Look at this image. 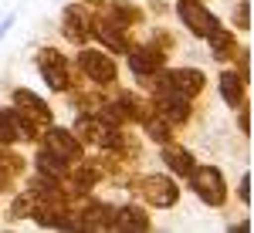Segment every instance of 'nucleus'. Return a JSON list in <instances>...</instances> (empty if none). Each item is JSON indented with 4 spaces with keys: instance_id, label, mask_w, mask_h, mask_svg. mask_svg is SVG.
Returning <instances> with one entry per match:
<instances>
[{
    "instance_id": "dca6fc26",
    "label": "nucleus",
    "mask_w": 254,
    "mask_h": 233,
    "mask_svg": "<svg viewBox=\"0 0 254 233\" xmlns=\"http://www.w3.org/2000/svg\"><path fill=\"white\" fill-rule=\"evenodd\" d=\"M41 145H48L51 152H58L61 159H78L85 152V145L78 142V136L68 129V125H61V122H51L48 129H44V136H41Z\"/></svg>"
},
{
    "instance_id": "9b49d317",
    "label": "nucleus",
    "mask_w": 254,
    "mask_h": 233,
    "mask_svg": "<svg viewBox=\"0 0 254 233\" xmlns=\"http://www.w3.org/2000/svg\"><path fill=\"white\" fill-rule=\"evenodd\" d=\"M153 230H156L153 210L142 199L129 196V199H122L116 206V227H112V233H153Z\"/></svg>"
},
{
    "instance_id": "a211bd4d",
    "label": "nucleus",
    "mask_w": 254,
    "mask_h": 233,
    "mask_svg": "<svg viewBox=\"0 0 254 233\" xmlns=\"http://www.w3.org/2000/svg\"><path fill=\"white\" fill-rule=\"evenodd\" d=\"M203 44H207V58L214 61V64H231V58L241 47V34H234L227 24H220L217 31H210L203 38Z\"/></svg>"
},
{
    "instance_id": "c85d7f7f",
    "label": "nucleus",
    "mask_w": 254,
    "mask_h": 233,
    "mask_svg": "<svg viewBox=\"0 0 254 233\" xmlns=\"http://www.w3.org/2000/svg\"><path fill=\"white\" fill-rule=\"evenodd\" d=\"M227 230H231V233H251V216H244V220H234V223H227Z\"/></svg>"
},
{
    "instance_id": "6e6552de",
    "label": "nucleus",
    "mask_w": 254,
    "mask_h": 233,
    "mask_svg": "<svg viewBox=\"0 0 254 233\" xmlns=\"http://www.w3.org/2000/svg\"><path fill=\"white\" fill-rule=\"evenodd\" d=\"M156 81L170 85L173 92L193 98V101H200V98L207 95V88H210V75H207L200 64H166L156 75Z\"/></svg>"
},
{
    "instance_id": "1a4fd4ad",
    "label": "nucleus",
    "mask_w": 254,
    "mask_h": 233,
    "mask_svg": "<svg viewBox=\"0 0 254 233\" xmlns=\"http://www.w3.org/2000/svg\"><path fill=\"white\" fill-rule=\"evenodd\" d=\"M64 183L75 186L81 193H98L105 189V159L92 149H85L78 159L68 162V173H64Z\"/></svg>"
},
{
    "instance_id": "c756f323",
    "label": "nucleus",
    "mask_w": 254,
    "mask_h": 233,
    "mask_svg": "<svg viewBox=\"0 0 254 233\" xmlns=\"http://www.w3.org/2000/svg\"><path fill=\"white\" fill-rule=\"evenodd\" d=\"M81 7H88V10H92V14H95L98 7H102V3H105V0H78Z\"/></svg>"
},
{
    "instance_id": "6ab92c4d",
    "label": "nucleus",
    "mask_w": 254,
    "mask_h": 233,
    "mask_svg": "<svg viewBox=\"0 0 254 233\" xmlns=\"http://www.w3.org/2000/svg\"><path fill=\"white\" fill-rule=\"evenodd\" d=\"M31 216H34V196L27 193L24 186H17L14 193L7 196L3 223H7V227H20V223H31Z\"/></svg>"
},
{
    "instance_id": "cd10ccee",
    "label": "nucleus",
    "mask_w": 254,
    "mask_h": 233,
    "mask_svg": "<svg viewBox=\"0 0 254 233\" xmlns=\"http://www.w3.org/2000/svg\"><path fill=\"white\" fill-rule=\"evenodd\" d=\"M142 7H146L149 20H166L170 14H173V3H170V0H146Z\"/></svg>"
},
{
    "instance_id": "aec40b11",
    "label": "nucleus",
    "mask_w": 254,
    "mask_h": 233,
    "mask_svg": "<svg viewBox=\"0 0 254 233\" xmlns=\"http://www.w3.org/2000/svg\"><path fill=\"white\" fill-rule=\"evenodd\" d=\"M139 132H142V139L146 142H153V145H163V142H173L176 136H180V129H176L173 122L166 115H159V112H153V115H146L142 122L136 125Z\"/></svg>"
},
{
    "instance_id": "4468645a",
    "label": "nucleus",
    "mask_w": 254,
    "mask_h": 233,
    "mask_svg": "<svg viewBox=\"0 0 254 233\" xmlns=\"http://www.w3.org/2000/svg\"><path fill=\"white\" fill-rule=\"evenodd\" d=\"M220 71L214 75V88H217V98H220V105L224 108H231L234 112L237 105H244L248 101V92H251V85L244 81V78L237 75L231 64H217Z\"/></svg>"
},
{
    "instance_id": "20e7f679",
    "label": "nucleus",
    "mask_w": 254,
    "mask_h": 233,
    "mask_svg": "<svg viewBox=\"0 0 254 233\" xmlns=\"http://www.w3.org/2000/svg\"><path fill=\"white\" fill-rule=\"evenodd\" d=\"M187 189L207 210H224L231 203V183H227V173L217 162H196L193 173L187 176Z\"/></svg>"
},
{
    "instance_id": "9d476101",
    "label": "nucleus",
    "mask_w": 254,
    "mask_h": 233,
    "mask_svg": "<svg viewBox=\"0 0 254 233\" xmlns=\"http://www.w3.org/2000/svg\"><path fill=\"white\" fill-rule=\"evenodd\" d=\"M58 34L64 44L81 47V44H92V10L81 7L78 0H68L58 14Z\"/></svg>"
},
{
    "instance_id": "f8f14e48",
    "label": "nucleus",
    "mask_w": 254,
    "mask_h": 233,
    "mask_svg": "<svg viewBox=\"0 0 254 233\" xmlns=\"http://www.w3.org/2000/svg\"><path fill=\"white\" fill-rule=\"evenodd\" d=\"M7 105H14L17 112H24L27 118H34L38 125H51V122H58V112H55V105L48 101L44 95H38V92H31L27 85H17V88H10V101Z\"/></svg>"
},
{
    "instance_id": "0eeeda50",
    "label": "nucleus",
    "mask_w": 254,
    "mask_h": 233,
    "mask_svg": "<svg viewBox=\"0 0 254 233\" xmlns=\"http://www.w3.org/2000/svg\"><path fill=\"white\" fill-rule=\"evenodd\" d=\"M98 20H105L109 27H116V31H126V34H136L149 24V14H146V7L139 3V0H105L102 7L95 10Z\"/></svg>"
},
{
    "instance_id": "5701e85b",
    "label": "nucleus",
    "mask_w": 254,
    "mask_h": 233,
    "mask_svg": "<svg viewBox=\"0 0 254 233\" xmlns=\"http://www.w3.org/2000/svg\"><path fill=\"white\" fill-rule=\"evenodd\" d=\"M7 108H10V125L17 132V142L20 145H38L41 136H44V125H38L34 118H27L24 112H17L14 105H7Z\"/></svg>"
},
{
    "instance_id": "ddd939ff",
    "label": "nucleus",
    "mask_w": 254,
    "mask_h": 233,
    "mask_svg": "<svg viewBox=\"0 0 254 233\" xmlns=\"http://www.w3.org/2000/svg\"><path fill=\"white\" fill-rule=\"evenodd\" d=\"M116 199L92 193L85 210H81V233H112L116 227Z\"/></svg>"
},
{
    "instance_id": "b1692460",
    "label": "nucleus",
    "mask_w": 254,
    "mask_h": 233,
    "mask_svg": "<svg viewBox=\"0 0 254 233\" xmlns=\"http://www.w3.org/2000/svg\"><path fill=\"white\" fill-rule=\"evenodd\" d=\"M251 20H254L251 0H234V3H231V14H227L231 31H234V34H251Z\"/></svg>"
},
{
    "instance_id": "f3484780",
    "label": "nucleus",
    "mask_w": 254,
    "mask_h": 233,
    "mask_svg": "<svg viewBox=\"0 0 254 233\" xmlns=\"http://www.w3.org/2000/svg\"><path fill=\"white\" fill-rule=\"evenodd\" d=\"M132 41H136V34L116 31V27H109L105 20H98L95 14H92V44H98L102 51H109V54L122 58V54H126V51L132 47Z\"/></svg>"
},
{
    "instance_id": "a878e982",
    "label": "nucleus",
    "mask_w": 254,
    "mask_h": 233,
    "mask_svg": "<svg viewBox=\"0 0 254 233\" xmlns=\"http://www.w3.org/2000/svg\"><path fill=\"white\" fill-rule=\"evenodd\" d=\"M234 125H237V136L251 142V101H244V105L234 108Z\"/></svg>"
},
{
    "instance_id": "2eb2a0df",
    "label": "nucleus",
    "mask_w": 254,
    "mask_h": 233,
    "mask_svg": "<svg viewBox=\"0 0 254 233\" xmlns=\"http://www.w3.org/2000/svg\"><path fill=\"white\" fill-rule=\"evenodd\" d=\"M156 149H159V155H156L159 166H163L170 176H176V179H187V176L193 173V166L200 162V159L193 155V149H190V145H183L180 139L163 142V145H156Z\"/></svg>"
},
{
    "instance_id": "412c9836",
    "label": "nucleus",
    "mask_w": 254,
    "mask_h": 233,
    "mask_svg": "<svg viewBox=\"0 0 254 233\" xmlns=\"http://www.w3.org/2000/svg\"><path fill=\"white\" fill-rule=\"evenodd\" d=\"M31 169H38V173L51 176V179H64L68 173V159H61L58 152H51L48 145H31Z\"/></svg>"
},
{
    "instance_id": "7ed1b4c3",
    "label": "nucleus",
    "mask_w": 254,
    "mask_h": 233,
    "mask_svg": "<svg viewBox=\"0 0 254 233\" xmlns=\"http://www.w3.org/2000/svg\"><path fill=\"white\" fill-rule=\"evenodd\" d=\"M31 61H34L41 81H44V88H48L51 95H64V92L78 81L71 58H68L64 51H58V44H41V47H34Z\"/></svg>"
},
{
    "instance_id": "f257e3e1",
    "label": "nucleus",
    "mask_w": 254,
    "mask_h": 233,
    "mask_svg": "<svg viewBox=\"0 0 254 233\" xmlns=\"http://www.w3.org/2000/svg\"><path fill=\"white\" fill-rule=\"evenodd\" d=\"M129 196L142 199L149 210H176L180 199H183V186L166 169H139Z\"/></svg>"
},
{
    "instance_id": "4be33fe9",
    "label": "nucleus",
    "mask_w": 254,
    "mask_h": 233,
    "mask_svg": "<svg viewBox=\"0 0 254 233\" xmlns=\"http://www.w3.org/2000/svg\"><path fill=\"white\" fill-rule=\"evenodd\" d=\"M142 31H146V38H142V41H146V44H153L156 51H163L166 58H173L176 51H180V38H176L170 27H163V24H153V20H149Z\"/></svg>"
},
{
    "instance_id": "bb28decb",
    "label": "nucleus",
    "mask_w": 254,
    "mask_h": 233,
    "mask_svg": "<svg viewBox=\"0 0 254 233\" xmlns=\"http://www.w3.org/2000/svg\"><path fill=\"white\" fill-rule=\"evenodd\" d=\"M0 145H20L17 132H14V125H10V108H7V105H0Z\"/></svg>"
},
{
    "instance_id": "f03ea898",
    "label": "nucleus",
    "mask_w": 254,
    "mask_h": 233,
    "mask_svg": "<svg viewBox=\"0 0 254 233\" xmlns=\"http://www.w3.org/2000/svg\"><path fill=\"white\" fill-rule=\"evenodd\" d=\"M75 75L85 81V85H92V88H116L119 85V58L116 54H109V51H102L98 44H81L75 47Z\"/></svg>"
},
{
    "instance_id": "423d86ee",
    "label": "nucleus",
    "mask_w": 254,
    "mask_h": 233,
    "mask_svg": "<svg viewBox=\"0 0 254 233\" xmlns=\"http://www.w3.org/2000/svg\"><path fill=\"white\" fill-rule=\"evenodd\" d=\"M173 17L193 41H203L220 27V14L207 7V0H173Z\"/></svg>"
},
{
    "instance_id": "39448f33",
    "label": "nucleus",
    "mask_w": 254,
    "mask_h": 233,
    "mask_svg": "<svg viewBox=\"0 0 254 233\" xmlns=\"http://www.w3.org/2000/svg\"><path fill=\"white\" fill-rule=\"evenodd\" d=\"M126 58V71H129V78L136 81V88H142V85H149L153 78L170 64V58L163 54V51H156L153 44H146L142 38L132 41V47L122 54Z\"/></svg>"
},
{
    "instance_id": "393cba45",
    "label": "nucleus",
    "mask_w": 254,
    "mask_h": 233,
    "mask_svg": "<svg viewBox=\"0 0 254 233\" xmlns=\"http://www.w3.org/2000/svg\"><path fill=\"white\" fill-rule=\"evenodd\" d=\"M251 183H254V176H251V166H248L244 173L237 176V183H234V199H237V206H241V210H248V213H251Z\"/></svg>"
}]
</instances>
